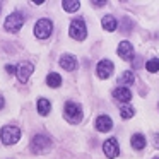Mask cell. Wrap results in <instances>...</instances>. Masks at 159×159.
<instances>
[{"label":"cell","mask_w":159,"mask_h":159,"mask_svg":"<svg viewBox=\"0 0 159 159\" xmlns=\"http://www.w3.org/2000/svg\"><path fill=\"white\" fill-rule=\"evenodd\" d=\"M63 115H65V118L70 121V123L77 125V123L82 121V106L77 104V103H74V101H67Z\"/></svg>","instance_id":"6da1fadb"},{"label":"cell","mask_w":159,"mask_h":159,"mask_svg":"<svg viewBox=\"0 0 159 159\" xmlns=\"http://www.w3.org/2000/svg\"><path fill=\"white\" fill-rule=\"evenodd\" d=\"M0 137H2V142L5 145H14L21 139V128L16 127V125H7V127L2 128Z\"/></svg>","instance_id":"7a4b0ae2"},{"label":"cell","mask_w":159,"mask_h":159,"mask_svg":"<svg viewBox=\"0 0 159 159\" xmlns=\"http://www.w3.org/2000/svg\"><path fill=\"white\" fill-rule=\"evenodd\" d=\"M69 34L72 39H77V41H84L87 36V28H86V22L82 19H74L70 22V28H69Z\"/></svg>","instance_id":"3957f363"},{"label":"cell","mask_w":159,"mask_h":159,"mask_svg":"<svg viewBox=\"0 0 159 159\" xmlns=\"http://www.w3.org/2000/svg\"><path fill=\"white\" fill-rule=\"evenodd\" d=\"M22 26H24V16L21 12H12L4 22L5 31H9V33H17Z\"/></svg>","instance_id":"277c9868"},{"label":"cell","mask_w":159,"mask_h":159,"mask_svg":"<svg viewBox=\"0 0 159 159\" xmlns=\"http://www.w3.org/2000/svg\"><path fill=\"white\" fill-rule=\"evenodd\" d=\"M33 31H34L36 38L46 39L53 31V22L50 21V19H39V21L34 24V29H33Z\"/></svg>","instance_id":"5b68a950"},{"label":"cell","mask_w":159,"mask_h":159,"mask_svg":"<svg viewBox=\"0 0 159 159\" xmlns=\"http://www.w3.org/2000/svg\"><path fill=\"white\" fill-rule=\"evenodd\" d=\"M50 145H52L50 139L43 134H38V135H34L33 140H31V151L34 152V154H43Z\"/></svg>","instance_id":"8992f818"},{"label":"cell","mask_w":159,"mask_h":159,"mask_svg":"<svg viewBox=\"0 0 159 159\" xmlns=\"http://www.w3.org/2000/svg\"><path fill=\"white\" fill-rule=\"evenodd\" d=\"M33 72H34V67H33V63H29V62H21L17 67H16V75H17V79L21 80L22 84L28 82V79L31 77Z\"/></svg>","instance_id":"52a82bcc"},{"label":"cell","mask_w":159,"mask_h":159,"mask_svg":"<svg viewBox=\"0 0 159 159\" xmlns=\"http://www.w3.org/2000/svg\"><path fill=\"white\" fill-rule=\"evenodd\" d=\"M113 70H115L113 62H111V60H106V58L101 60L96 67V72H98V77H99V79H110Z\"/></svg>","instance_id":"ba28073f"},{"label":"cell","mask_w":159,"mask_h":159,"mask_svg":"<svg viewBox=\"0 0 159 159\" xmlns=\"http://www.w3.org/2000/svg\"><path fill=\"white\" fill-rule=\"evenodd\" d=\"M103 151H104V156L110 159L116 157L118 154H120V147H118V140L115 137L108 139V140H104L103 144Z\"/></svg>","instance_id":"9c48e42d"},{"label":"cell","mask_w":159,"mask_h":159,"mask_svg":"<svg viewBox=\"0 0 159 159\" xmlns=\"http://www.w3.org/2000/svg\"><path fill=\"white\" fill-rule=\"evenodd\" d=\"M116 53L120 55V58H123V60H132V57H134V46H132L130 41H121L120 45H118Z\"/></svg>","instance_id":"30bf717a"},{"label":"cell","mask_w":159,"mask_h":159,"mask_svg":"<svg viewBox=\"0 0 159 159\" xmlns=\"http://www.w3.org/2000/svg\"><path fill=\"white\" fill-rule=\"evenodd\" d=\"M96 128L98 132H110L113 128V120L108 115H99L96 118Z\"/></svg>","instance_id":"8fae6325"},{"label":"cell","mask_w":159,"mask_h":159,"mask_svg":"<svg viewBox=\"0 0 159 159\" xmlns=\"http://www.w3.org/2000/svg\"><path fill=\"white\" fill-rule=\"evenodd\" d=\"M58 63L67 70V72H72V70H75V69H77V60H75V57L69 55V53H65V55L60 57Z\"/></svg>","instance_id":"7c38bea8"},{"label":"cell","mask_w":159,"mask_h":159,"mask_svg":"<svg viewBox=\"0 0 159 159\" xmlns=\"http://www.w3.org/2000/svg\"><path fill=\"white\" fill-rule=\"evenodd\" d=\"M113 98L120 103H128L132 99V91L128 87H116L113 91Z\"/></svg>","instance_id":"4fadbf2b"},{"label":"cell","mask_w":159,"mask_h":159,"mask_svg":"<svg viewBox=\"0 0 159 159\" xmlns=\"http://www.w3.org/2000/svg\"><path fill=\"white\" fill-rule=\"evenodd\" d=\"M130 142H132V147L137 149V151H142V149H144L145 145H147V140H145V137H144L142 134H135V135H132Z\"/></svg>","instance_id":"5bb4252c"},{"label":"cell","mask_w":159,"mask_h":159,"mask_svg":"<svg viewBox=\"0 0 159 159\" xmlns=\"http://www.w3.org/2000/svg\"><path fill=\"white\" fill-rule=\"evenodd\" d=\"M135 80V75L134 72H130V70H127V72H123L120 77H118V84H120V87H127V86H132Z\"/></svg>","instance_id":"9a60e30c"},{"label":"cell","mask_w":159,"mask_h":159,"mask_svg":"<svg viewBox=\"0 0 159 159\" xmlns=\"http://www.w3.org/2000/svg\"><path fill=\"white\" fill-rule=\"evenodd\" d=\"M46 84H48L50 87H53V89L60 87V86H62V77H60V74L50 72L48 75H46Z\"/></svg>","instance_id":"2e32d148"},{"label":"cell","mask_w":159,"mask_h":159,"mask_svg":"<svg viewBox=\"0 0 159 159\" xmlns=\"http://www.w3.org/2000/svg\"><path fill=\"white\" fill-rule=\"evenodd\" d=\"M36 106H38V113L41 115V116H46V115L50 113V110H52V104H50V101L45 99V98H39L38 103H36Z\"/></svg>","instance_id":"e0dca14e"},{"label":"cell","mask_w":159,"mask_h":159,"mask_svg":"<svg viewBox=\"0 0 159 159\" xmlns=\"http://www.w3.org/2000/svg\"><path fill=\"white\" fill-rule=\"evenodd\" d=\"M101 24H103L104 31H115L116 26H118V22H116V19H115L113 16H104L103 21H101Z\"/></svg>","instance_id":"ac0fdd59"},{"label":"cell","mask_w":159,"mask_h":159,"mask_svg":"<svg viewBox=\"0 0 159 159\" xmlns=\"http://www.w3.org/2000/svg\"><path fill=\"white\" fill-rule=\"evenodd\" d=\"M62 7H63V11H67V12H75V11H79L80 2L79 0H63Z\"/></svg>","instance_id":"d6986e66"},{"label":"cell","mask_w":159,"mask_h":159,"mask_svg":"<svg viewBox=\"0 0 159 159\" xmlns=\"http://www.w3.org/2000/svg\"><path fill=\"white\" fill-rule=\"evenodd\" d=\"M145 69H147V72H159V58H151L145 62Z\"/></svg>","instance_id":"ffe728a7"},{"label":"cell","mask_w":159,"mask_h":159,"mask_svg":"<svg viewBox=\"0 0 159 159\" xmlns=\"http://www.w3.org/2000/svg\"><path fill=\"white\" fill-rule=\"evenodd\" d=\"M120 115H121V118L128 120V118H132L135 115V110L132 106H128V104H123V106L120 108Z\"/></svg>","instance_id":"44dd1931"},{"label":"cell","mask_w":159,"mask_h":159,"mask_svg":"<svg viewBox=\"0 0 159 159\" xmlns=\"http://www.w3.org/2000/svg\"><path fill=\"white\" fill-rule=\"evenodd\" d=\"M5 70H7V74H9V75L16 74V67H14V65H5Z\"/></svg>","instance_id":"7402d4cb"},{"label":"cell","mask_w":159,"mask_h":159,"mask_svg":"<svg viewBox=\"0 0 159 159\" xmlns=\"http://www.w3.org/2000/svg\"><path fill=\"white\" fill-rule=\"evenodd\" d=\"M91 4H94L96 7H103V5L106 4V2H103V0H94V2H91Z\"/></svg>","instance_id":"603a6c76"},{"label":"cell","mask_w":159,"mask_h":159,"mask_svg":"<svg viewBox=\"0 0 159 159\" xmlns=\"http://www.w3.org/2000/svg\"><path fill=\"white\" fill-rule=\"evenodd\" d=\"M4 104H5V101H4V98L0 96V110H2V108H4Z\"/></svg>","instance_id":"cb8c5ba5"},{"label":"cell","mask_w":159,"mask_h":159,"mask_svg":"<svg viewBox=\"0 0 159 159\" xmlns=\"http://www.w3.org/2000/svg\"><path fill=\"white\" fill-rule=\"evenodd\" d=\"M156 145L159 147V135H156Z\"/></svg>","instance_id":"d4e9b609"},{"label":"cell","mask_w":159,"mask_h":159,"mask_svg":"<svg viewBox=\"0 0 159 159\" xmlns=\"http://www.w3.org/2000/svg\"><path fill=\"white\" fill-rule=\"evenodd\" d=\"M154 159H159V157H154Z\"/></svg>","instance_id":"484cf974"},{"label":"cell","mask_w":159,"mask_h":159,"mask_svg":"<svg viewBox=\"0 0 159 159\" xmlns=\"http://www.w3.org/2000/svg\"><path fill=\"white\" fill-rule=\"evenodd\" d=\"M0 7H2V5H0Z\"/></svg>","instance_id":"4316f807"}]
</instances>
